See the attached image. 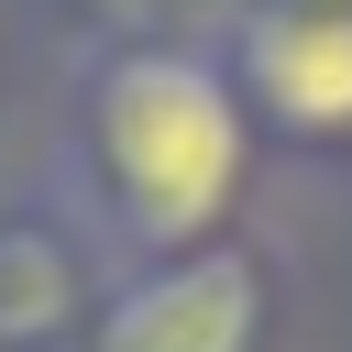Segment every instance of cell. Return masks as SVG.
<instances>
[{
  "instance_id": "1",
  "label": "cell",
  "mask_w": 352,
  "mask_h": 352,
  "mask_svg": "<svg viewBox=\"0 0 352 352\" xmlns=\"http://www.w3.org/2000/svg\"><path fill=\"white\" fill-rule=\"evenodd\" d=\"M44 176L132 275V264H176L242 231L264 132L209 33H99L66 66V121H55Z\"/></svg>"
},
{
  "instance_id": "2",
  "label": "cell",
  "mask_w": 352,
  "mask_h": 352,
  "mask_svg": "<svg viewBox=\"0 0 352 352\" xmlns=\"http://www.w3.org/2000/svg\"><path fill=\"white\" fill-rule=\"evenodd\" d=\"M220 66L253 110L264 143L286 154H352V11H297V0H231L220 11Z\"/></svg>"
},
{
  "instance_id": "3",
  "label": "cell",
  "mask_w": 352,
  "mask_h": 352,
  "mask_svg": "<svg viewBox=\"0 0 352 352\" xmlns=\"http://www.w3.org/2000/svg\"><path fill=\"white\" fill-rule=\"evenodd\" d=\"M275 341V264L264 242H209L176 264H132L77 352H264Z\"/></svg>"
},
{
  "instance_id": "4",
  "label": "cell",
  "mask_w": 352,
  "mask_h": 352,
  "mask_svg": "<svg viewBox=\"0 0 352 352\" xmlns=\"http://www.w3.org/2000/svg\"><path fill=\"white\" fill-rule=\"evenodd\" d=\"M121 264L99 253V231L66 209L55 176L0 198V352H77Z\"/></svg>"
},
{
  "instance_id": "5",
  "label": "cell",
  "mask_w": 352,
  "mask_h": 352,
  "mask_svg": "<svg viewBox=\"0 0 352 352\" xmlns=\"http://www.w3.org/2000/svg\"><path fill=\"white\" fill-rule=\"evenodd\" d=\"M220 11H231V0H220ZM297 11H352V0H297Z\"/></svg>"
}]
</instances>
